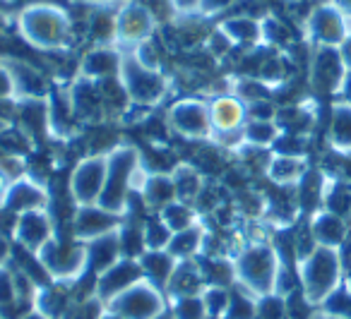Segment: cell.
<instances>
[{"label": "cell", "mask_w": 351, "mask_h": 319, "mask_svg": "<svg viewBox=\"0 0 351 319\" xmlns=\"http://www.w3.org/2000/svg\"><path fill=\"white\" fill-rule=\"evenodd\" d=\"M75 300H77L75 298V285L51 281V283L39 285L34 298V309L49 319H63Z\"/></svg>", "instance_id": "cell-22"}, {"label": "cell", "mask_w": 351, "mask_h": 319, "mask_svg": "<svg viewBox=\"0 0 351 319\" xmlns=\"http://www.w3.org/2000/svg\"><path fill=\"white\" fill-rule=\"evenodd\" d=\"M241 0H200V5H197V12L195 15H200L202 20H215V17L224 15V12H229L231 8L239 5Z\"/></svg>", "instance_id": "cell-47"}, {"label": "cell", "mask_w": 351, "mask_h": 319, "mask_svg": "<svg viewBox=\"0 0 351 319\" xmlns=\"http://www.w3.org/2000/svg\"><path fill=\"white\" fill-rule=\"evenodd\" d=\"M46 125H49V137L58 142H70L73 137H77L80 123L75 118L73 103H70L68 87L51 89L49 99H46Z\"/></svg>", "instance_id": "cell-17"}, {"label": "cell", "mask_w": 351, "mask_h": 319, "mask_svg": "<svg viewBox=\"0 0 351 319\" xmlns=\"http://www.w3.org/2000/svg\"><path fill=\"white\" fill-rule=\"evenodd\" d=\"M101 319H121V317H116V314H113V312H108V309H106V314H104Z\"/></svg>", "instance_id": "cell-55"}, {"label": "cell", "mask_w": 351, "mask_h": 319, "mask_svg": "<svg viewBox=\"0 0 351 319\" xmlns=\"http://www.w3.org/2000/svg\"><path fill=\"white\" fill-rule=\"evenodd\" d=\"M51 207V192L44 185V180H39L36 175H20L10 183L3 204H0V212L12 214V216H20L27 212H36V209H49Z\"/></svg>", "instance_id": "cell-13"}, {"label": "cell", "mask_w": 351, "mask_h": 319, "mask_svg": "<svg viewBox=\"0 0 351 319\" xmlns=\"http://www.w3.org/2000/svg\"><path fill=\"white\" fill-rule=\"evenodd\" d=\"M118 242H121V255L125 259H140L147 252L145 245V233H142V221L140 218L125 216L118 228Z\"/></svg>", "instance_id": "cell-33"}, {"label": "cell", "mask_w": 351, "mask_h": 319, "mask_svg": "<svg viewBox=\"0 0 351 319\" xmlns=\"http://www.w3.org/2000/svg\"><path fill=\"white\" fill-rule=\"evenodd\" d=\"M224 319H229V317H224Z\"/></svg>", "instance_id": "cell-58"}, {"label": "cell", "mask_w": 351, "mask_h": 319, "mask_svg": "<svg viewBox=\"0 0 351 319\" xmlns=\"http://www.w3.org/2000/svg\"><path fill=\"white\" fill-rule=\"evenodd\" d=\"M339 269L335 247L317 245L306 259H298V288L313 305H322L339 285Z\"/></svg>", "instance_id": "cell-5"}, {"label": "cell", "mask_w": 351, "mask_h": 319, "mask_svg": "<svg viewBox=\"0 0 351 319\" xmlns=\"http://www.w3.org/2000/svg\"><path fill=\"white\" fill-rule=\"evenodd\" d=\"M166 125L176 137L186 142H197V144L212 142L215 130H212L210 118V99L197 97V94H186L176 99L166 108Z\"/></svg>", "instance_id": "cell-7"}, {"label": "cell", "mask_w": 351, "mask_h": 319, "mask_svg": "<svg viewBox=\"0 0 351 319\" xmlns=\"http://www.w3.org/2000/svg\"><path fill=\"white\" fill-rule=\"evenodd\" d=\"M202 303H205L207 317L224 319L231 305V288H224V285H207V288L202 290Z\"/></svg>", "instance_id": "cell-39"}, {"label": "cell", "mask_w": 351, "mask_h": 319, "mask_svg": "<svg viewBox=\"0 0 351 319\" xmlns=\"http://www.w3.org/2000/svg\"><path fill=\"white\" fill-rule=\"evenodd\" d=\"M106 154H101V151L99 154H84L73 166L68 178V197L73 202V207L99 204L104 192V183H106V168H108Z\"/></svg>", "instance_id": "cell-9"}, {"label": "cell", "mask_w": 351, "mask_h": 319, "mask_svg": "<svg viewBox=\"0 0 351 319\" xmlns=\"http://www.w3.org/2000/svg\"><path fill=\"white\" fill-rule=\"evenodd\" d=\"M10 175L5 173V170L0 168V204H3V197H5V192H8V188H10Z\"/></svg>", "instance_id": "cell-50"}, {"label": "cell", "mask_w": 351, "mask_h": 319, "mask_svg": "<svg viewBox=\"0 0 351 319\" xmlns=\"http://www.w3.org/2000/svg\"><path fill=\"white\" fill-rule=\"evenodd\" d=\"M322 312L327 317H337V319H351V290H339L337 288L325 303L320 305Z\"/></svg>", "instance_id": "cell-45"}, {"label": "cell", "mask_w": 351, "mask_h": 319, "mask_svg": "<svg viewBox=\"0 0 351 319\" xmlns=\"http://www.w3.org/2000/svg\"><path fill=\"white\" fill-rule=\"evenodd\" d=\"M221 29L229 34V39L234 41L236 49H245V51H253L263 44V29H260V20L250 15H231L226 20L219 22Z\"/></svg>", "instance_id": "cell-25"}, {"label": "cell", "mask_w": 351, "mask_h": 319, "mask_svg": "<svg viewBox=\"0 0 351 319\" xmlns=\"http://www.w3.org/2000/svg\"><path fill=\"white\" fill-rule=\"evenodd\" d=\"M205 238H207V223L200 221L195 226L178 231L171 235V242L166 250L176 257V259H195L205 250Z\"/></svg>", "instance_id": "cell-27"}, {"label": "cell", "mask_w": 351, "mask_h": 319, "mask_svg": "<svg viewBox=\"0 0 351 319\" xmlns=\"http://www.w3.org/2000/svg\"><path fill=\"white\" fill-rule=\"evenodd\" d=\"M171 3V12L173 17H186V15H195L200 0H169Z\"/></svg>", "instance_id": "cell-49"}, {"label": "cell", "mask_w": 351, "mask_h": 319, "mask_svg": "<svg viewBox=\"0 0 351 319\" xmlns=\"http://www.w3.org/2000/svg\"><path fill=\"white\" fill-rule=\"evenodd\" d=\"M341 75V60L332 49H320L313 63V87L317 92H330L337 87Z\"/></svg>", "instance_id": "cell-29"}, {"label": "cell", "mask_w": 351, "mask_h": 319, "mask_svg": "<svg viewBox=\"0 0 351 319\" xmlns=\"http://www.w3.org/2000/svg\"><path fill=\"white\" fill-rule=\"evenodd\" d=\"M202 51H205V53L210 55L215 63H221V60L229 58V55L234 53V51H239V49H236L234 41L229 39V34H226L219 25H215L210 29V34H207L205 44H202Z\"/></svg>", "instance_id": "cell-40"}, {"label": "cell", "mask_w": 351, "mask_h": 319, "mask_svg": "<svg viewBox=\"0 0 351 319\" xmlns=\"http://www.w3.org/2000/svg\"><path fill=\"white\" fill-rule=\"evenodd\" d=\"M118 77H121L132 106L147 108V111H152V108H156L159 103H164L171 94V84H173L164 70L145 68L130 51H123Z\"/></svg>", "instance_id": "cell-4"}, {"label": "cell", "mask_w": 351, "mask_h": 319, "mask_svg": "<svg viewBox=\"0 0 351 319\" xmlns=\"http://www.w3.org/2000/svg\"><path fill=\"white\" fill-rule=\"evenodd\" d=\"M44 266L46 276L56 283L75 285L87 274V250L84 242H77L73 235H56L49 245H44L36 255Z\"/></svg>", "instance_id": "cell-6"}, {"label": "cell", "mask_w": 351, "mask_h": 319, "mask_svg": "<svg viewBox=\"0 0 351 319\" xmlns=\"http://www.w3.org/2000/svg\"><path fill=\"white\" fill-rule=\"evenodd\" d=\"M106 314V303L99 295L77 298L63 319H101Z\"/></svg>", "instance_id": "cell-43"}, {"label": "cell", "mask_w": 351, "mask_h": 319, "mask_svg": "<svg viewBox=\"0 0 351 319\" xmlns=\"http://www.w3.org/2000/svg\"><path fill=\"white\" fill-rule=\"evenodd\" d=\"M171 178H173L176 185V197L181 202L193 204L197 199V194L202 192V188L207 185V175L197 168L191 161H178L176 168L171 170Z\"/></svg>", "instance_id": "cell-26"}, {"label": "cell", "mask_w": 351, "mask_h": 319, "mask_svg": "<svg viewBox=\"0 0 351 319\" xmlns=\"http://www.w3.org/2000/svg\"><path fill=\"white\" fill-rule=\"evenodd\" d=\"M104 3H123V0H104Z\"/></svg>", "instance_id": "cell-56"}, {"label": "cell", "mask_w": 351, "mask_h": 319, "mask_svg": "<svg viewBox=\"0 0 351 319\" xmlns=\"http://www.w3.org/2000/svg\"><path fill=\"white\" fill-rule=\"evenodd\" d=\"M272 154H282V156H303L306 154V137L303 135H282L277 137V142L272 144Z\"/></svg>", "instance_id": "cell-46"}, {"label": "cell", "mask_w": 351, "mask_h": 319, "mask_svg": "<svg viewBox=\"0 0 351 319\" xmlns=\"http://www.w3.org/2000/svg\"><path fill=\"white\" fill-rule=\"evenodd\" d=\"M68 94L80 127H99L101 123L108 120L97 82L75 75V79L68 84Z\"/></svg>", "instance_id": "cell-16"}, {"label": "cell", "mask_w": 351, "mask_h": 319, "mask_svg": "<svg viewBox=\"0 0 351 319\" xmlns=\"http://www.w3.org/2000/svg\"><path fill=\"white\" fill-rule=\"evenodd\" d=\"M210 118H212V137L210 144L224 146L231 140V151L243 144V127L248 123V106L231 92H217L210 97Z\"/></svg>", "instance_id": "cell-8"}, {"label": "cell", "mask_w": 351, "mask_h": 319, "mask_svg": "<svg viewBox=\"0 0 351 319\" xmlns=\"http://www.w3.org/2000/svg\"><path fill=\"white\" fill-rule=\"evenodd\" d=\"M349 290H351V279H349Z\"/></svg>", "instance_id": "cell-57"}, {"label": "cell", "mask_w": 351, "mask_h": 319, "mask_svg": "<svg viewBox=\"0 0 351 319\" xmlns=\"http://www.w3.org/2000/svg\"><path fill=\"white\" fill-rule=\"evenodd\" d=\"M265 175H267V180H272L274 185H296V183H301V178L306 175V164H303V156L272 154Z\"/></svg>", "instance_id": "cell-30"}, {"label": "cell", "mask_w": 351, "mask_h": 319, "mask_svg": "<svg viewBox=\"0 0 351 319\" xmlns=\"http://www.w3.org/2000/svg\"><path fill=\"white\" fill-rule=\"evenodd\" d=\"M279 135H282V130H279L274 120H248L243 127V144L272 149Z\"/></svg>", "instance_id": "cell-36"}, {"label": "cell", "mask_w": 351, "mask_h": 319, "mask_svg": "<svg viewBox=\"0 0 351 319\" xmlns=\"http://www.w3.org/2000/svg\"><path fill=\"white\" fill-rule=\"evenodd\" d=\"M34 151V140L22 130L17 123H12L8 130L0 132V156H17L27 159Z\"/></svg>", "instance_id": "cell-35"}, {"label": "cell", "mask_w": 351, "mask_h": 319, "mask_svg": "<svg viewBox=\"0 0 351 319\" xmlns=\"http://www.w3.org/2000/svg\"><path fill=\"white\" fill-rule=\"evenodd\" d=\"M17 31L32 49L41 53H58L73 44L75 22L63 3L36 0V3L20 8Z\"/></svg>", "instance_id": "cell-1"}, {"label": "cell", "mask_w": 351, "mask_h": 319, "mask_svg": "<svg viewBox=\"0 0 351 319\" xmlns=\"http://www.w3.org/2000/svg\"><path fill=\"white\" fill-rule=\"evenodd\" d=\"M123 51L118 46H87L77 63V77L101 82L108 77H118L121 73Z\"/></svg>", "instance_id": "cell-19"}, {"label": "cell", "mask_w": 351, "mask_h": 319, "mask_svg": "<svg viewBox=\"0 0 351 319\" xmlns=\"http://www.w3.org/2000/svg\"><path fill=\"white\" fill-rule=\"evenodd\" d=\"M116 12L118 3L99 0L97 5H92L87 20L80 25L89 46H116Z\"/></svg>", "instance_id": "cell-20"}, {"label": "cell", "mask_w": 351, "mask_h": 319, "mask_svg": "<svg viewBox=\"0 0 351 319\" xmlns=\"http://www.w3.org/2000/svg\"><path fill=\"white\" fill-rule=\"evenodd\" d=\"M200 269L205 274L207 285H224V288H234L236 274H234V259L229 257H207L200 255Z\"/></svg>", "instance_id": "cell-34"}, {"label": "cell", "mask_w": 351, "mask_h": 319, "mask_svg": "<svg viewBox=\"0 0 351 319\" xmlns=\"http://www.w3.org/2000/svg\"><path fill=\"white\" fill-rule=\"evenodd\" d=\"M0 319H3V317H0Z\"/></svg>", "instance_id": "cell-59"}, {"label": "cell", "mask_w": 351, "mask_h": 319, "mask_svg": "<svg viewBox=\"0 0 351 319\" xmlns=\"http://www.w3.org/2000/svg\"><path fill=\"white\" fill-rule=\"evenodd\" d=\"M84 250H87V274L92 276L104 274L108 266H113L123 257L121 242H118V231L84 242Z\"/></svg>", "instance_id": "cell-24"}, {"label": "cell", "mask_w": 351, "mask_h": 319, "mask_svg": "<svg viewBox=\"0 0 351 319\" xmlns=\"http://www.w3.org/2000/svg\"><path fill=\"white\" fill-rule=\"evenodd\" d=\"M145 279L142 276V266L140 259H121L113 266H108L104 274L97 276V285H94V293L104 300V303H111L113 298H118L121 293H125L128 288H132L135 283Z\"/></svg>", "instance_id": "cell-18"}, {"label": "cell", "mask_w": 351, "mask_h": 319, "mask_svg": "<svg viewBox=\"0 0 351 319\" xmlns=\"http://www.w3.org/2000/svg\"><path fill=\"white\" fill-rule=\"evenodd\" d=\"M311 231H313V235H315L317 245H322V247H339L346 235L341 216L330 214V212H322V214H317V216H313Z\"/></svg>", "instance_id": "cell-31"}, {"label": "cell", "mask_w": 351, "mask_h": 319, "mask_svg": "<svg viewBox=\"0 0 351 319\" xmlns=\"http://www.w3.org/2000/svg\"><path fill=\"white\" fill-rule=\"evenodd\" d=\"M176 257L169 250H152L145 252L140 257V266H142V276L145 281H149L152 285H156L159 290H166L169 279L176 269Z\"/></svg>", "instance_id": "cell-28"}, {"label": "cell", "mask_w": 351, "mask_h": 319, "mask_svg": "<svg viewBox=\"0 0 351 319\" xmlns=\"http://www.w3.org/2000/svg\"><path fill=\"white\" fill-rule=\"evenodd\" d=\"M156 216L164 221V226L169 228L171 233L186 231V228L195 226V223L202 221V216L197 214V209L188 202H181V199H173L171 204H166Z\"/></svg>", "instance_id": "cell-32"}, {"label": "cell", "mask_w": 351, "mask_h": 319, "mask_svg": "<svg viewBox=\"0 0 351 319\" xmlns=\"http://www.w3.org/2000/svg\"><path fill=\"white\" fill-rule=\"evenodd\" d=\"M123 223V216L104 209L101 204H87V207H75L70 218V235L77 242H89L94 238L108 235L118 231Z\"/></svg>", "instance_id": "cell-14"}, {"label": "cell", "mask_w": 351, "mask_h": 319, "mask_svg": "<svg viewBox=\"0 0 351 319\" xmlns=\"http://www.w3.org/2000/svg\"><path fill=\"white\" fill-rule=\"evenodd\" d=\"M279 269H282V257L267 240L245 242L243 250L234 257V285L253 295L255 300L265 298L277 290Z\"/></svg>", "instance_id": "cell-3"}, {"label": "cell", "mask_w": 351, "mask_h": 319, "mask_svg": "<svg viewBox=\"0 0 351 319\" xmlns=\"http://www.w3.org/2000/svg\"><path fill=\"white\" fill-rule=\"evenodd\" d=\"M137 194H140L142 207H145L147 214H159L166 204L178 199L176 197V185L171 173H152V170L145 175Z\"/></svg>", "instance_id": "cell-23"}, {"label": "cell", "mask_w": 351, "mask_h": 319, "mask_svg": "<svg viewBox=\"0 0 351 319\" xmlns=\"http://www.w3.org/2000/svg\"><path fill=\"white\" fill-rule=\"evenodd\" d=\"M207 288L205 274L200 269V261L195 259H178L176 261V269L169 279L166 285V298L176 300V298H188V295H200Z\"/></svg>", "instance_id": "cell-21"}, {"label": "cell", "mask_w": 351, "mask_h": 319, "mask_svg": "<svg viewBox=\"0 0 351 319\" xmlns=\"http://www.w3.org/2000/svg\"><path fill=\"white\" fill-rule=\"evenodd\" d=\"M156 319H176V317H173V312H171V307H169V309H166V312H161Z\"/></svg>", "instance_id": "cell-54"}, {"label": "cell", "mask_w": 351, "mask_h": 319, "mask_svg": "<svg viewBox=\"0 0 351 319\" xmlns=\"http://www.w3.org/2000/svg\"><path fill=\"white\" fill-rule=\"evenodd\" d=\"M106 309L121 319H156L161 312L169 309V298L164 290L142 279L140 283L106 303Z\"/></svg>", "instance_id": "cell-11"}, {"label": "cell", "mask_w": 351, "mask_h": 319, "mask_svg": "<svg viewBox=\"0 0 351 319\" xmlns=\"http://www.w3.org/2000/svg\"><path fill=\"white\" fill-rule=\"evenodd\" d=\"M106 156H108L106 183H104V192L99 204L104 209H108V212L125 218L130 197L140 190L142 180H145V175L149 170L142 164V151L135 144L118 142Z\"/></svg>", "instance_id": "cell-2"}, {"label": "cell", "mask_w": 351, "mask_h": 319, "mask_svg": "<svg viewBox=\"0 0 351 319\" xmlns=\"http://www.w3.org/2000/svg\"><path fill=\"white\" fill-rule=\"evenodd\" d=\"M142 233H145V245H147V252L152 250H166L171 242V235L173 233L164 226L156 214H149L147 218H142Z\"/></svg>", "instance_id": "cell-38"}, {"label": "cell", "mask_w": 351, "mask_h": 319, "mask_svg": "<svg viewBox=\"0 0 351 319\" xmlns=\"http://www.w3.org/2000/svg\"><path fill=\"white\" fill-rule=\"evenodd\" d=\"M330 137H332V144L351 146V108L349 106H335V111H332Z\"/></svg>", "instance_id": "cell-41"}, {"label": "cell", "mask_w": 351, "mask_h": 319, "mask_svg": "<svg viewBox=\"0 0 351 319\" xmlns=\"http://www.w3.org/2000/svg\"><path fill=\"white\" fill-rule=\"evenodd\" d=\"M344 58H346V63L351 65V41L346 44V49H344Z\"/></svg>", "instance_id": "cell-53"}, {"label": "cell", "mask_w": 351, "mask_h": 319, "mask_svg": "<svg viewBox=\"0 0 351 319\" xmlns=\"http://www.w3.org/2000/svg\"><path fill=\"white\" fill-rule=\"evenodd\" d=\"M169 307L176 319H210L207 317L205 303L200 295H188V298H176L169 300Z\"/></svg>", "instance_id": "cell-42"}, {"label": "cell", "mask_w": 351, "mask_h": 319, "mask_svg": "<svg viewBox=\"0 0 351 319\" xmlns=\"http://www.w3.org/2000/svg\"><path fill=\"white\" fill-rule=\"evenodd\" d=\"M159 31V20L142 0H123L116 12V46L132 51L142 41L152 39Z\"/></svg>", "instance_id": "cell-10"}, {"label": "cell", "mask_w": 351, "mask_h": 319, "mask_svg": "<svg viewBox=\"0 0 351 319\" xmlns=\"http://www.w3.org/2000/svg\"><path fill=\"white\" fill-rule=\"evenodd\" d=\"M255 319H287V298L277 293L258 298Z\"/></svg>", "instance_id": "cell-44"}, {"label": "cell", "mask_w": 351, "mask_h": 319, "mask_svg": "<svg viewBox=\"0 0 351 319\" xmlns=\"http://www.w3.org/2000/svg\"><path fill=\"white\" fill-rule=\"evenodd\" d=\"M344 94H346V99H349V101H351V77L344 82Z\"/></svg>", "instance_id": "cell-52"}, {"label": "cell", "mask_w": 351, "mask_h": 319, "mask_svg": "<svg viewBox=\"0 0 351 319\" xmlns=\"http://www.w3.org/2000/svg\"><path fill=\"white\" fill-rule=\"evenodd\" d=\"M58 235V223H56L51 209H36V212H27L15 216L12 223L10 238L20 250L39 255L44 245H49L53 238Z\"/></svg>", "instance_id": "cell-12"}, {"label": "cell", "mask_w": 351, "mask_h": 319, "mask_svg": "<svg viewBox=\"0 0 351 319\" xmlns=\"http://www.w3.org/2000/svg\"><path fill=\"white\" fill-rule=\"evenodd\" d=\"M311 31L317 41L332 44V41H337L341 36V22H339V17L335 15V10L320 8V10H315L311 17Z\"/></svg>", "instance_id": "cell-37"}, {"label": "cell", "mask_w": 351, "mask_h": 319, "mask_svg": "<svg viewBox=\"0 0 351 319\" xmlns=\"http://www.w3.org/2000/svg\"><path fill=\"white\" fill-rule=\"evenodd\" d=\"M0 101H17L10 70H8V65L3 60H0Z\"/></svg>", "instance_id": "cell-48"}, {"label": "cell", "mask_w": 351, "mask_h": 319, "mask_svg": "<svg viewBox=\"0 0 351 319\" xmlns=\"http://www.w3.org/2000/svg\"><path fill=\"white\" fill-rule=\"evenodd\" d=\"M10 70L12 84H15V99L17 101H46L51 94V82L44 75V70L36 68L29 60L15 58V55H5L0 58Z\"/></svg>", "instance_id": "cell-15"}, {"label": "cell", "mask_w": 351, "mask_h": 319, "mask_svg": "<svg viewBox=\"0 0 351 319\" xmlns=\"http://www.w3.org/2000/svg\"><path fill=\"white\" fill-rule=\"evenodd\" d=\"M22 319H49V317H44L41 312H36V309H32V312H27Z\"/></svg>", "instance_id": "cell-51"}]
</instances>
